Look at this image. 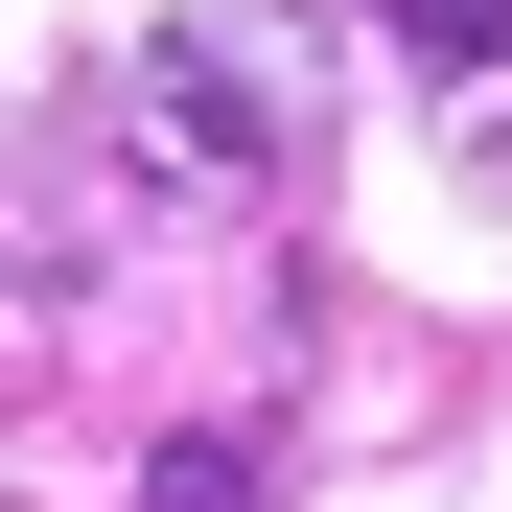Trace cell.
I'll use <instances>...</instances> for the list:
<instances>
[{
	"label": "cell",
	"instance_id": "cell-1",
	"mask_svg": "<svg viewBox=\"0 0 512 512\" xmlns=\"http://www.w3.org/2000/svg\"><path fill=\"white\" fill-rule=\"evenodd\" d=\"M117 163H140V187H280V163H303V70L280 47H256V24H210V0H187V24H140L117 47Z\"/></svg>",
	"mask_w": 512,
	"mask_h": 512
},
{
	"label": "cell",
	"instance_id": "cell-2",
	"mask_svg": "<svg viewBox=\"0 0 512 512\" xmlns=\"http://www.w3.org/2000/svg\"><path fill=\"white\" fill-rule=\"evenodd\" d=\"M140 512H280V466H256V419H187V443L140 466Z\"/></svg>",
	"mask_w": 512,
	"mask_h": 512
},
{
	"label": "cell",
	"instance_id": "cell-3",
	"mask_svg": "<svg viewBox=\"0 0 512 512\" xmlns=\"http://www.w3.org/2000/svg\"><path fill=\"white\" fill-rule=\"evenodd\" d=\"M396 47L443 70V94H489V70H512V0H396Z\"/></svg>",
	"mask_w": 512,
	"mask_h": 512
}]
</instances>
